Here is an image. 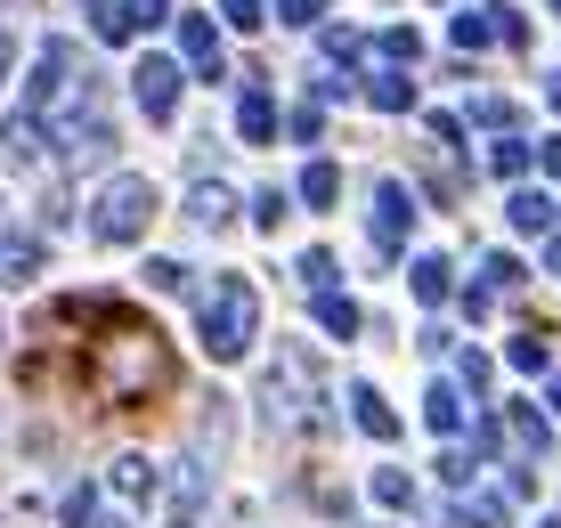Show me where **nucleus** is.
I'll list each match as a JSON object with an SVG mask.
<instances>
[{"mask_svg":"<svg viewBox=\"0 0 561 528\" xmlns=\"http://www.w3.org/2000/svg\"><path fill=\"white\" fill-rule=\"evenodd\" d=\"M268 130H277V97H268L261 82L237 97V139H253V147H268Z\"/></svg>","mask_w":561,"mask_h":528,"instance_id":"f3484780","label":"nucleus"},{"mask_svg":"<svg viewBox=\"0 0 561 528\" xmlns=\"http://www.w3.org/2000/svg\"><path fill=\"white\" fill-rule=\"evenodd\" d=\"M196 513H204V472L187 463V472L171 480V528H196Z\"/></svg>","mask_w":561,"mask_h":528,"instance_id":"b1692460","label":"nucleus"},{"mask_svg":"<svg viewBox=\"0 0 561 528\" xmlns=\"http://www.w3.org/2000/svg\"><path fill=\"white\" fill-rule=\"evenodd\" d=\"M82 106H99V82L82 73V49H73V42H42L25 114H33V123H57V114H82Z\"/></svg>","mask_w":561,"mask_h":528,"instance_id":"7ed1b4c3","label":"nucleus"},{"mask_svg":"<svg viewBox=\"0 0 561 528\" xmlns=\"http://www.w3.org/2000/svg\"><path fill=\"white\" fill-rule=\"evenodd\" d=\"M520 277H529V268H520L513 252H489V268H480V285H489V292H513Z\"/></svg>","mask_w":561,"mask_h":528,"instance_id":"473e14b6","label":"nucleus"},{"mask_svg":"<svg viewBox=\"0 0 561 528\" xmlns=\"http://www.w3.org/2000/svg\"><path fill=\"white\" fill-rule=\"evenodd\" d=\"M294 139H301V147L325 139V106H318V97H301V106H294Z\"/></svg>","mask_w":561,"mask_h":528,"instance_id":"e433bc0d","label":"nucleus"},{"mask_svg":"<svg viewBox=\"0 0 561 528\" xmlns=\"http://www.w3.org/2000/svg\"><path fill=\"white\" fill-rule=\"evenodd\" d=\"M49 139H57V154H66L73 171H90V163H106V154H114V123L99 106H82V114H57Z\"/></svg>","mask_w":561,"mask_h":528,"instance_id":"0eeeda50","label":"nucleus"},{"mask_svg":"<svg viewBox=\"0 0 561 528\" xmlns=\"http://www.w3.org/2000/svg\"><path fill=\"white\" fill-rule=\"evenodd\" d=\"M196 334H204V358L237 366L244 349H253V334H261V292L244 285V277H211V285H196Z\"/></svg>","mask_w":561,"mask_h":528,"instance_id":"f03ea898","label":"nucleus"},{"mask_svg":"<svg viewBox=\"0 0 561 528\" xmlns=\"http://www.w3.org/2000/svg\"><path fill=\"white\" fill-rule=\"evenodd\" d=\"M285 204H294V195H277V187H261V195H253V220H261V228H277V220H285Z\"/></svg>","mask_w":561,"mask_h":528,"instance_id":"58836bf2","label":"nucleus"},{"mask_svg":"<svg viewBox=\"0 0 561 528\" xmlns=\"http://www.w3.org/2000/svg\"><path fill=\"white\" fill-rule=\"evenodd\" d=\"M318 325H325L334 342H351L366 318H358V301H351V292H325V301H318Z\"/></svg>","mask_w":561,"mask_h":528,"instance_id":"a878e982","label":"nucleus"},{"mask_svg":"<svg viewBox=\"0 0 561 528\" xmlns=\"http://www.w3.org/2000/svg\"><path fill=\"white\" fill-rule=\"evenodd\" d=\"M220 16H228V25H237V33H261L268 0H220Z\"/></svg>","mask_w":561,"mask_h":528,"instance_id":"c9c22d12","label":"nucleus"},{"mask_svg":"<svg viewBox=\"0 0 561 528\" xmlns=\"http://www.w3.org/2000/svg\"><path fill=\"white\" fill-rule=\"evenodd\" d=\"M147 285L154 292H187V285H196V268H187V261H147Z\"/></svg>","mask_w":561,"mask_h":528,"instance_id":"f704fd0d","label":"nucleus"},{"mask_svg":"<svg viewBox=\"0 0 561 528\" xmlns=\"http://www.w3.org/2000/svg\"><path fill=\"white\" fill-rule=\"evenodd\" d=\"M294 277H301L309 301H325V292H342V261H334V252H301V261H294Z\"/></svg>","mask_w":561,"mask_h":528,"instance_id":"aec40b11","label":"nucleus"},{"mask_svg":"<svg viewBox=\"0 0 561 528\" xmlns=\"http://www.w3.org/2000/svg\"><path fill=\"white\" fill-rule=\"evenodd\" d=\"M553 106H561V73H553Z\"/></svg>","mask_w":561,"mask_h":528,"instance_id":"49530a36","label":"nucleus"},{"mask_svg":"<svg viewBox=\"0 0 561 528\" xmlns=\"http://www.w3.org/2000/svg\"><path fill=\"white\" fill-rule=\"evenodd\" d=\"M415 211H423V204H415V187H408V180H375V211H366V237H375L382 261H391V252L415 237Z\"/></svg>","mask_w":561,"mask_h":528,"instance_id":"423d86ee","label":"nucleus"},{"mask_svg":"<svg viewBox=\"0 0 561 528\" xmlns=\"http://www.w3.org/2000/svg\"><path fill=\"white\" fill-rule=\"evenodd\" d=\"M546 268H561V228H553V237H546Z\"/></svg>","mask_w":561,"mask_h":528,"instance_id":"79ce46f5","label":"nucleus"},{"mask_svg":"<svg viewBox=\"0 0 561 528\" xmlns=\"http://www.w3.org/2000/svg\"><path fill=\"white\" fill-rule=\"evenodd\" d=\"M546 406H553V415H561V375H553V382H546Z\"/></svg>","mask_w":561,"mask_h":528,"instance_id":"37998d69","label":"nucleus"},{"mask_svg":"<svg viewBox=\"0 0 561 528\" xmlns=\"http://www.w3.org/2000/svg\"><path fill=\"white\" fill-rule=\"evenodd\" d=\"M546 528H561V520H546Z\"/></svg>","mask_w":561,"mask_h":528,"instance_id":"de8ad7c7","label":"nucleus"},{"mask_svg":"<svg viewBox=\"0 0 561 528\" xmlns=\"http://www.w3.org/2000/svg\"><path fill=\"white\" fill-rule=\"evenodd\" d=\"M171 16V0H106L99 9V42H130V33H154Z\"/></svg>","mask_w":561,"mask_h":528,"instance_id":"9d476101","label":"nucleus"},{"mask_svg":"<svg viewBox=\"0 0 561 528\" xmlns=\"http://www.w3.org/2000/svg\"><path fill=\"white\" fill-rule=\"evenodd\" d=\"M154 211H163L154 180H139V171H114V180L99 187V204H90V237H99V244H139L147 228H154Z\"/></svg>","mask_w":561,"mask_h":528,"instance_id":"20e7f679","label":"nucleus"},{"mask_svg":"<svg viewBox=\"0 0 561 528\" xmlns=\"http://www.w3.org/2000/svg\"><path fill=\"white\" fill-rule=\"evenodd\" d=\"M408 285H415V301H448V292H456V261H448V252H423V261L408 268Z\"/></svg>","mask_w":561,"mask_h":528,"instance_id":"2eb2a0df","label":"nucleus"},{"mask_svg":"<svg viewBox=\"0 0 561 528\" xmlns=\"http://www.w3.org/2000/svg\"><path fill=\"white\" fill-rule=\"evenodd\" d=\"M456 520H463V528H505V520H513V496H505V487H489V496H472Z\"/></svg>","mask_w":561,"mask_h":528,"instance_id":"bb28decb","label":"nucleus"},{"mask_svg":"<svg viewBox=\"0 0 561 528\" xmlns=\"http://www.w3.org/2000/svg\"><path fill=\"white\" fill-rule=\"evenodd\" d=\"M325 57H334V66H342V57H358V33H351V25H334V33H325Z\"/></svg>","mask_w":561,"mask_h":528,"instance_id":"ea45409f","label":"nucleus"},{"mask_svg":"<svg viewBox=\"0 0 561 528\" xmlns=\"http://www.w3.org/2000/svg\"><path fill=\"white\" fill-rule=\"evenodd\" d=\"M456 49H489V42H505V49H520L529 42V25H520L513 9H456Z\"/></svg>","mask_w":561,"mask_h":528,"instance_id":"1a4fd4ad","label":"nucleus"},{"mask_svg":"<svg viewBox=\"0 0 561 528\" xmlns=\"http://www.w3.org/2000/svg\"><path fill=\"white\" fill-rule=\"evenodd\" d=\"M505 220L537 237V228H553V195H546V187H513V195H505Z\"/></svg>","mask_w":561,"mask_h":528,"instance_id":"4be33fe9","label":"nucleus"},{"mask_svg":"<svg viewBox=\"0 0 561 528\" xmlns=\"http://www.w3.org/2000/svg\"><path fill=\"white\" fill-rule=\"evenodd\" d=\"M472 123H489V130H520V106H513V97H496V90H480V97H472Z\"/></svg>","mask_w":561,"mask_h":528,"instance_id":"c85d7f7f","label":"nucleus"},{"mask_svg":"<svg viewBox=\"0 0 561 528\" xmlns=\"http://www.w3.org/2000/svg\"><path fill=\"white\" fill-rule=\"evenodd\" d=\"M423 423H432V439H456L463 432V390L456 382H432V390H423Z\"/></svg>","mask_w":561,"mask_h":528,"instance_id":"dca6fc26","label":"nucleus"},{"mask_svg":"<svg viewBox=\"0 0 561 528\" xmlns=\"http://www.w3.org/2000/svg\"><path fill=\"white\" fill-rule=\"evenodd\" d=\"M99 528H130V520H123V513H114V520H99Z\"/></svg>","mask_w":561,"mask_h":528,"instance_id":"a18cd8bd","label":"nucleus"},{"mask_svg":"<svg viewBox=\"0 0 561 528\" xmlns=\"http://www.w3.org/2000/svg\"><path fill=\"white\" fill-rule=\"evenodd\" d=\"M334 195H342V171L325 163V154H309V163H301V204L309 211H334Z\"/></svg>","mask_w":561,"mask_h":528,"instance_id":"6ab92c4d","label":"nucleus"},{"mask_svg":"<svg viewBox=\"0 0 561 528\" xmlns=\"http://www.w3.org/2000/svg\"><path fill=\"white\" fill-rule=\"evenodd\" d=\"M90 390L114 399V406L163 399V390H171V349H163V334H154L147 318H130V309H114L106 334L90 342Z\"/></svg>","mask_w":561,"mask_h":528,"instance_id":"f257e3e1","label":"nucleus"},{"mask_svg":"<svg viewBox=\"0 0 561 528\" xmlns=\"http://www.w3.org/2000/svg\"><path fill=\"white\" fill-rule=\"evenodd\" d=\"M529 163H537V147H529V139H496V147H489V171H496V180H520Z\"/></svg>","mask_w":561,"mask_h":528,"instance_id":"cd10ccee","label":"nucleus"},{"mask_svg":"<svg viewBox=\"0 0 561 528\" xmlns=\"http://www.w3.org/2000/svg\"><path fill=\"white\" fill-rule=\"evenodd\" d=\"M187 220H196V228H228V220H237V195H228L220 180H196V187H187Z\"/></svg>","mask_w":561,"mask_h":528,"instance_id":"4468645a","label":"nucleus"},{"mask_svg":"<svg viewBox=\"0 0 561 528\" xmlns=\"http://www.w3.org/2000/svg\"><path fill=\"white\" fill-rule=\"evenodd\" d=\"M0 82H9V33H0Z\"/></svg>","mask_w":561,"mask_h":528,"instance_id":"c03bdc74","label":"nucleus"},{"mask_svg":"<svg viewBox=\"0 0 561 528\" xmlns=\"http://www.w3.org/2000/svg\"><path fill=\"white\" fill-rule=\"evenodd\" d=\"M505 358L520 366V375H546V366H553V349H546V334H513V342H505Z\"/></svg>","mask_w":561,"mask_h":528,"instance_id":"c756f323","label":"nucleus"},{"mask_svg":"<svg viewBox=\"0 0 561 528\" xmlns=\"http://www.w3.org/2000/svg\"><path fill=\"white\" fill-rule=\"evenodd\" d=\"M505 432L520 439V456H546V447H553L546 415H537V406H520V399H505Z\"/></svg>","mask_w":561,"mask_h":528,"instance_id":"412c9836","label":"nucleus"},{"mask_svg":"<svg viewBox=\"0 0 561 528\" xmlns=\"http://www.w3.org/2000/svg\"><path fill=\"white\" fill-rule=\"evenodd\" d=\"M537 163H546L553 180H561V139H546V147H537Z\"/></svg>","mask_w":561,"mask_h":528,"instance_id":"a19ab883","label":"nucleus"},{"mask_svg":"<svg viewBox=\"0 0 561 528\" xmlns=\"http://www.w3.org/2000/svg\"><path fill=\"white\" fill-rule=\"evenodd\" d=\"M90 513H99V496H90V487H73V496L57 504V520H66V528H90Z\"/></svg>","mask_w":561,"mask_h":528,"instance_id":"4c0bfd02","label":"nucleus"},{"mask_svg":"<svg viewBox=\"0 0 561 528\" xmlns=\"http://www.w3.org/2000/svg\"><path fill=\"white\" fill-rule=\"evenodd\" d=\"M325 9H334V0H268V16H285V25H325Z\"/></svg>","mask_w":561,"mask_h":528,"instance_id":"2f4dec72","label":"nucleus"},{"mask_svg":"<svg viewBox=\"0 0 561 528\" xmlns=\"http://www.w3.org/2000/svg\"><path fill=\"white\" fill-rule=\"evenodd\" d=\"M106 487H114L123 504H147V496H154V463H147V456H114Z\"/></svg>","mask_w":561,"mask_h":528,"instance_id":"a211bd4d","label":"nucleus"},{"mask_svg":"<svg viewBox=\"0 0 561 528\" xmlns=\"http://www.w3.org/2000/svg\"><path fill=\"white\" fill-rule=\"evenodd\" d=\"M301 375H309V349H301V342H285L277 358H268V382H261V415L277 423V432H294V423L309 415V390H301Z\"/></svg>","mask_w":561,"mask_h":528,"instance_id":"39448f33","label":"nucleus"},{"mask_svg":"<svg viewBox=\"0 0 561 528\" xmlns=\"http://www.w3.org/2000/svg\"><path fill=\"white\" fill-rule=\"evenodd\" d=\"M130 97H139L147 123H171L180 114V57H139L130 66Z\"/></svg>","mask_w":561,"mask_h":528,"instance_id":"6e6552de","label":"nucleus"},{"mask_svg":"<svg viewBox=\"0 0 561 528\" xmlns=\"http://www.w3.org/2000/svg\"><path fill=\"white\" fill-rule=\"evenodd\" d=\"M180 57L204 73V82H220V33H211V16L196 9H180Z\"/></svg>","mask_w":561,"mask_h":528,"instance_id":"9b49d317","label":"nucleus"},{"mask_svg":"<svg viewBox=\"0 0 561 528\" xmlns=\"http://www.w3.org/2000/svg\"><path fill=\"white\" fill-rule=\"evenodd\" d=\"M351 423H358L366 439H399V415L382 406V390H375V382H351Z\"/></svg>","mask_w":561,"mask_h":528,"instance_id":"f8f14e48","label":"nucleus"},{"mask_svg":"<svg viewBox=\"0 0 561 528\" xmlns=\"http://www.w3.org/2000/svg\"><path fill=\"white\" fill-rule=\"evenodd\" d=\"M366 97H375V114H408L415 82H408V73H366Z\"/></svg>","mask_w":561,"mask_h":528,"instance_id":"5701e85b","label":"nucleus"},{"mask_svg":"<svg viewBox=\"0 0 561 528\" xmlns=\"http://www.w3.org/2000/svg\"><path fill=\"white\" fill-rule=\"evenodd\" d=\"M33 147H42V123H33V114H9V123H0V154H9V163H33Z\"/></svg>","mask_w":561,"mask_h":528,"instance_id":"393cba45","label":"nucleus"},{"mask_svg":"<svg viewBox=\"0 0 561 528\" xmlns=\"http://www.w3.org/2000/svg\"><path fill=\"white\" fill-rule=\"evenodd\" d=\"M553 9H561V0H553Z\"/></svg>","mask_w":561,"mask_h":528,"instance_id":"09e8293b","label":"nucleus"},{"mask_svg":"<svg viewBox=\"0 0 561 528\" xmlns=\"http://www.w3.org/2000/svg\"><path fill=\"white\" fill-rule=\"evenodd\" d=\"M42 277V237H0V285H33Z\"/></svg>","mask_w":561,"mask_h":528,"instance_id":"ddd939ff","label":"nucleus"},{"mask_svg":"<svg viewBox=\"0 0 561 528\" xmlns=\"http://www.w3.org/2000/svg\"><path fill=\"white\" fill-rule=\"evenodd\" d=\"M375 49L391 57V66H408V57L423 49V33H415V25H382V42H375Z\"/></svg>","mask_w":561,"mask_h":528,"instance_id":"72a5a7b5","label":"nucleus"},{"mask_svg":"<svg viewBox=\"0 0 561 528\" xmlns=\"http://www.w3.org/2000/svg\"><path fill=\"white\" fill-rule=\"evenodd\" d=\"M375 504H391V513H408V504H415V480L399 472V463H382V472H375Z\"/></svg>","mask_w":561,"mask_h":528,"instance_id":"7c9ffc66","label":"nucleus"}]
</instances>
